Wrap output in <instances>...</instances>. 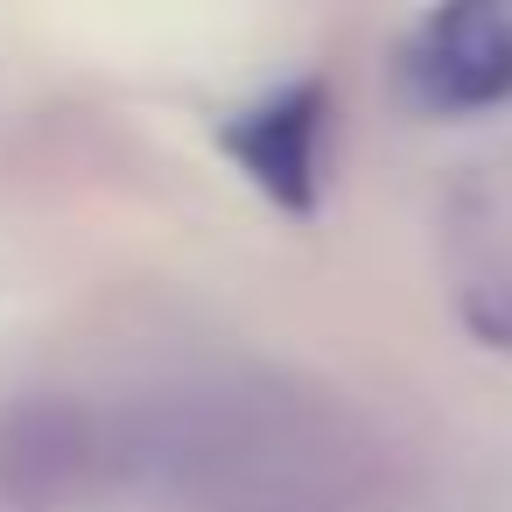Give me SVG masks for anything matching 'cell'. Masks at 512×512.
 I'll return each instance as SVG.
<instances>
[{
    "instance_id": "cell-2",
    "label": "cell",
    "mask_w": 512,
    "mask_h": 512,
    "mask_svg": "<svg viewBox=\"0 0 512 512\" xmlns=\"http://www.w3.org/2000/svg\"><path fill=\"white\" fill-rule=\"evenodd\" d=\"M316 141H323V85H316V78L267 92L260 106H246V113L225 127L232 162H239L274 204H288V211H309V204H316Z\"/></svg>"
},
{
    "instance_id": "cell-1",
    "label": "cell",
    "mask_w": 512,
    "mask_h": 512,
    "mask_svg": "<svg viewBox=\"0 0 512 512\" xmlns=\"http://www.w3.org/2000/svg\"><path fill=\"white\" fill-rule=\"evenodd\" d=\"M407 92L435 113H477L512 99V0H470V8L428 15L400 50Z\"/></svg>"
}]
</instances>
